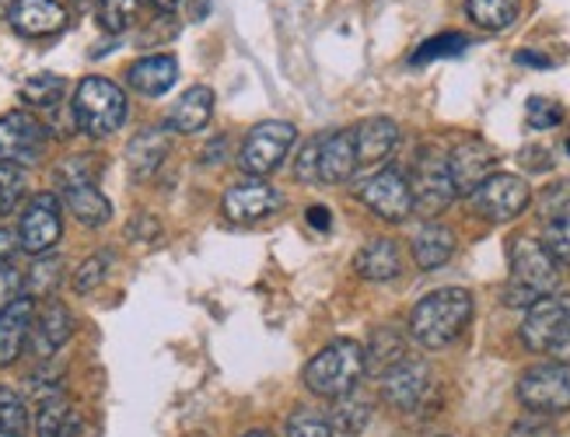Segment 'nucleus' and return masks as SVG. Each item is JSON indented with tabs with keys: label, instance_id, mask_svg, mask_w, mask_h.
<instances>
[{
	"label": "nucleus",
	"instance_id": "obj_1",
	"mask_svg": "<svg viewBox=\"0 0 570 437\" xmlns=\"http://www.w3.org/2000/svg\"><path fill=\"white\" fill-rule=\"evenodd\" d=\"M473 319V295L465 287H441L420 298L410 311V332L420 347L441 350L455 344L462 329Z\"/></svg>",
	"mask_w": 570,
	"mask_h": 437
},
{
	"label": "nucleus",
	"instance_id": "obj_2",
	"mask_svg": "<svg viewBox=\"0 0 570 437\" xmlns=\"http://www.w3.org/2000/svg\"><path fill=\"white\" fill-rule=\"evenodd\" d=\"M557 259L542 249L535 238H514L511 241V274L504 284V305L508 308H532L557 290Z\"/></svg>",
	"mask_w": 570,
	"mask_h": 437
},
{
	"label": "nucleus",
	"instance_id": "obj_3",
	"mask_svg": "<svg viewBox=\"0 0 570 437\" xmlns=\"http://www.w3.org/2000/svg\"><path fill=\"white\" fill-rule=\"evenodd\" d=\"M364 375V347L354 339H333L322 347L305 368V385L322 399H340L354 393Z\"/></svg>",
	"mask_w": 570,
	"mask_h": 437
},
{
	"label": "nucleus",
	"instance_id": "obj_4",
	"mask_svg": "<svg viewBox=\"0 0 570 437\" xmlns=\"http://www.w3.org/2000/svg\"><path fill=\"white\" fill-rule=\"evenodd\" d=\"M73 123L88 137H109L127 123V95L109 78H85L73 91Z\"/></svg>",
	"mask_w": 570,
	"mask_h": 437
},
{
	"label": "nucleus",
	"instance_id": "obj_5",
	"mask_svg": "<svg viewBox=\"0 0 570 437\" xmlns=\"http://www.w3.org/2000/svg\"><path fill=\"white\" fill-rule=\"evenodd\" d=\"M518 399L535 417H560L570 409V364L547 360L532 364L518 378Z\"/></svg>",
	"mask_w": 570,
	"mask_h": 437
},
{
	"label": "nucleus",
	"instance_id": "obj_6",
	"mask_svg": "<svg viewBox=\"0 0 570 437\" xmlns=\"http://www.w3.org/2000/svg\"><path fill=\"white\" fill-rule=\"evenodd\" d=\"M294 140H297V130L291 123H284V119H269V123L253 127L238 151L242 172L256 176V179H266L269 172H277Z\"/></svg>",
	"mask_w": 570,
	"mask_h": 437
},
{
	"label": "nucleus",
	"instance_id": "obj_7",
	"mask_svg": "<svg viewBox=\"0 0 570 437\" xmlns=\"http://www.w3.org/2000/svg\"><path fill=\"white\" fill-rule=\"evenodd\" d=\"M49 133L29 112H8L0 119V165L32 168L46 155Z\"/></svg>",
	"mask_w": 570,
	"mask_h": 437
},
{
	"label": "nucleus",
	"instance_id": "obj_8",
	"mask_svg": "<svg viewBox=\"0 0 570 437\" xmlns=\"http://www.w3.org/2000/svg\"><path fill=\"white\" fill-rule=\"evenodd\" d=\"M63 235V210L53 192H39L29 200L18 225V246L32 256H46Z\"/></svg>",
	"mask_w": 570,
	"mask_h": 437
},
{
	"label": "nucleus",
	"instance_id": "obj_9",
	"mask_svg": "<svg viewBox=\"0 0 570 437\" xmlns=\"http://www.w3.org/2000/svg\"><path fill=\"white\" fill-rule=\"evenodd\" d=\"M473 203L483 217H490V221H514V217L525 213V207L532 203V189L522 176L493 172L490 179H483L476 186Z\"/></svg>",
	"mask_w": 570,
	"mask_h": 437
},
{
	"label": "nucleus",
	"instance_id": "obj_10",
	"mask_svg": "<svg viewBox=\"0 0 570 437\" xmlns=\"http://www.w3.org/2000/svg\"><path fill=\"white\" fill-rule=\"evenodd\" d=\"M357 197L367 210H375L382 221H406L413 213V189L400 168H382L371 179L361 182Z\"/></svg>",
	"mask_w": 570,
	"mask_h": 437
},
{
	"label": "nucleus",
	"instance_id": "obj_11",
	"mask_svg": "<svg viewBox=\"0 0 570 437\" xmlns=\"http://www.w3.org/2000/svg\"><path fill=\"white\" fill-rule=\"evenodd\" d=\"M413 210L424 213H441L444 207H452V200L459 197L452 186V172H449V158L444 155H424L413 165Z\"/></svg>",
	"mask_w": 570,
	"mask_h": 437
},
{
	"label": "nucleus",
	"instance_id": "obj_12",
	"mask_svg": "<svg viewBox=\"0 0 570 437\" xmlns=\"http://www.w3.org/2000/svg\"><path fill=\"white\" fill-rule=\"evenodd\" d=\"M567 319H570V295H557L553 290V295H547L529 308L525 322H522V344L532 354H550Z\"/></svg>",
	"mask_w": 570,
	"mask_h": 437
},
{
	"label": "nucleus",
	"instance_id": "obj_13",
	"mask_svg": "<svg viewBox=\"0 0 570 437\" xmlns=\"http://www.w3.org/2000/svg\"><path fill=\"white\" fill-rule=\"evenodd\" d=\"M281 203H284V197L277 192V186H269L266 179H256V176L235 179L225 192V213L232 221H245V225L277 213Z\"/></svg>",
	"mask_w": 570,
	"mask_h": 437
},
{
	"label": "nucleus",
	"instance_id": "obj_14",
	"mask_svg": "<svg viewBox=\"0 0 570 437\" xmlns=\"http://www.w3.org/2000/svg\"><path fill=\"white\" fill-rule=\"evenodd\" d=\"M431 393V368L424 360H403L400 368H392L389 375H382V399L392 409L413 413L420 403Z\"/></svg>",
	"mask_w": 570,
	"mask_h": 437
},
{
	"label": "nucleus",
	"instance_id": "obj_15",
	"mask_svg": "<svg viewBox=\"0 0 570 437\" xmlns=\"http://www.w3.org/2000/svg\"><path fill=\"white\" fill-rule=\"evenodd\" d=\"M493 168H498V151H493L487 140H476V137L462 140L459 148L449 155V172H452L455 192H476V186L493 176Z\"/></svg>",
	"mask_w": 570,
	"mask_h": 437
},
{
	"label": "nucleus",
	"instance_id": "obj_16",
	"mask_svg": "<svg viewBox=\"0 0 570 437\" xmlns=\"http://www.w3.org/2000/svg\"><path fill=\"white\" fill-rule=\"evenodd\" d=\"M357 148L351 130L318 133V182L340 186L357 172Z\"/></svg>",
	"mask_w": 570,
	"mask_h": 437
},
{
	"label": "nucleus",
	"instance_id": "obj_17",
	"mask_svg": "<svg viewBox=\"0 0 570 437\" xmlns=\"http://www.w3.org/2000/svg\"><path fill=\"white\" fill-rule=\"evenodd\" d=\"M8 21L18 36H57L67 26V11L57 0H14L8 8Z\"/></svg>",
	"mask_w": 570,
	"mask_h": 437
},
{
	"label": "nucleus",
	"instance_id": "obj_18",
	"mask_svg": "<svg viewBox=\"0 0 570 437\" xmlns=\"http://www.w3.org/2000/svg\"><path fill=\"white\" fill-rule=\"evenodd\" d=\"M351 133L357 148V165H379L395 151V143H400V127H395L389 116H371Z\"/></svg>",
	"mask_w": 570,
	"mask_h": 437
},
{
	"label": "nucleus",
	"instance_id": "obj_19",
	"mask_svg": "<svg viewBox=\"0 0 570 437\" xmlns=\"http://www.w3.org/2000/svg\"><path fill=\"white\" fill-rule=\"evenodd\" d=\"M214 91L207 85H196L189 88L183 99L168 109L165 116V130L171 133H196V130H204L210 123V116H214Z\"/></svg>",
	"mask_w": 570,
	"mask_h": 437
},
{
	"label": "nucleus",
	"instance_id": "obj_20",
	"mask_svg": "<svg viewBox=\"0 0 570 437\" xmlns=\"http://www.w3.org/2000/svg\"><path fill=\"white\" fill-rule=\"evenodd\" d=\"M36 319V301L32 298H18L8 308H0V364H14L24 339L32 332Z\"/></svg>",
	"mask_w": 570,
	"mask_h": 437
},
{
	"label": "nucleus",
	"instance_id": "obj_21",
	"mask_svg": "<svg viewBox=\"0 0 570 437\" xmlns=\"http://www.w3.org/2000/svg\"><path fill=\"white\" fill-rule=\"evenodd\" d=\"M403 360H410L406 354V336L395 326H379L371 332L367 347H364V375H389L392 368H400Z\"/></svg>",
	"mask_w": 570,
	"mask_h": 437
},
{
	"label": "nucleus",
	"instance_id": "obj_22",
	"mask_svg": "<svg viewBox=\"0 0 570 437\" xmlns=\"http://www.w3.org/2000/svg\"><path fill=\"white\" fill-rule=\"evenodd\" d=\"M73 332V315L67 311V305L49 301L39 319H32V347L39 357H53Z\"/></svg>",
	"mask_w": 570,
	"mask_h": 437
},
{
	"label": "nucleus",
	"instance_id": "obj_23",
	"mask_svg": "<svg viewBox=\"0 0 570 437\" xmlns=\"http://www.w3.org/2000/svg\"><path fill=\"white\" fill-rule=\"evenodd\" d=\"M127 81H130V88H137L140 95H165L171 85L179 81V60L171 57V53L144 57V60L130 63Z\"/></svg>",
	"mask_w": 570,
	"mask_h": 437
},
{
	"label": "nucleus",
	"instance_id": "obj_24",
	"mask_svg": "<svg viewBox=\"0 0 570 437\" xmlns=\"http://www.w3.org/2000/svg\"><path fill=\"white\" fill-rule=\"evenodd\" d=\"M60 192H63L67 210L88 228L106 225L112 217V203L102 197V189H98L95 182H60Z\"/></svg>",
	"mask_w": 570,
	"mask_h": 437
},
{
	"label": "nucleus",
	"instance_id": "obj_25",
	"mask_svg": "<svg viewBox=\"0 0 570 437\" xmlns=\"http://www.w3.org/2000/svg\"><path fill=\"white\" fill-rule=\"evenodd\" d=\"M354 270L364 280H392L403 274V256L392 238H371L367 246L354 256Z\"/></svg>",
	"mask_w": 570,
	"mask_h": 437
},
{
	"label": "nucleus",
	"instance_id": "obj_26",
	"mask_svg": "<svg viewBox=\"0 0 570 437\" xmlns=\"http://www.w3.org/2000/svg\"><path fill=\"white\" fill-rule=\"evenodd\" d=\"M36 434L39 437H78L81 413L73 409L60 393H49L39 399V409H36Z\"/></svg>",
	"mask_w": 570,
	"mask_h": 437
},
{
	"label": "nucleus",
	"instance_id": "obj_27",
	"mask_svg": "<svg viewBox=\"0 0 570 437\" xmlns=\"http://www.w3.org/2000/svg\"><path fill=\"white\" fill-rule=\"evenodd\" d=\"M452 252H455V235L438 221L424 225L413 235V259L420 270H438V266L452 259Z\"/></svg>",
	"mask_w": 570,
	"mask_h": 437
},
{
	"label": "nucleus",
	"instance_id": "obj_28",
	"mask_svg": "<svg viewBox=\"0 0 570 437\" xmlns=\"http://www.w3.org/2000/svg\"><path fill=\"white\" fill-rule=\"evenodd\" d=\"M168 155V137L165 130L151 127V130H140L134 140H130V148H127V165H130V172L137 179H147V176H155L161 161Z\"/></svg>",
	"mask_w": 570,
	"mask_h": 437
},
{
	"label": "nucleus",
	"instance_id": "obj_29",
	"mask_svg": "<svg viewBox=\"0 0 570 437\" xmlns=\"http://www.w3.org/2000/svg\"><path fill=\"white\" fill-rule=\"evenodd\" d=\"M371 413H375V409H371V399L357 396V388H354V393H346V396L336 399V406L330 413V427H333V434L357 437L371 424Z\"/></svg>",
	"mask_w": 570,
	"mask_h": 437
},
{
	"label": "nucleus",
	"instance_id": "obj_30",
	"mask_svg": "<svg viewBox=\"0 0 570 437\" xmlns=\"http://www.w3.org/2000/svg\"><path fill=\"white\" fill-rule=\"evenodd\" d=\"M465 14L487 32H504L522 14V4L518 0H465Z\"/></svg>",
	"mask_w": 570,
	"mask_h": 437
},
{
	"label": "nucleus",
	"instance_id": "obj_31",
	"mask_svg": "<svg viewBox=\"0 0 570 437\" xmlns=\"http://www.w3.org/2000/svg\"><path fill=\"white\" fill-rule=\"evenodd\" d=\"M67 81L60 75H32L29 81L21 85V102L32 109H57L63 102Z\"/></svg>",
	"mask_w": 570,
	"mask_h": 437
},
{
	"label": "nucleus",
	"instance_id": "obj_32",
	"mask_svg": "<svg viewBox=\"0 0 570 437\" xmlns=\"http://www.w3.org/2000/svg\"><path fill=\"white\" fill-rule=\"evenodd\" d=\"M140 21V0H98V26L109 36L130 32Z\"/></svg>",
	"mask_w": 570,
	"mask_h": 437
},
{
	"label": "nucleus",
	"instance_id": "obj_33",
	"mask_svg": "<svg viewBox=\"0 0 570 437\" xmlns=\"http://www.w3.org/2000/svg\"><path fill=\"white\" fill-rule=\"evenodd\" d=\"M60 280H63V259L60 256H39L32 262L29 277H24V290H29L32 298H46V295H53Z\"/></svg>",
	"mask_w": 570,
	"mask_h": 437
},
{
	"label": "nucleus",
	"instance_id": "obj_34",
	"mask_svg": "<svg viewBox=\"0 0 570 437\" xmlns=\"http://www.w3.org/2000/svg\"><path fill=\"white\" fill-rule=\"evenodd\" d=\"M465 50H469V39H465L462 32H441V36H434V39H428V42H420V46H416V53L410 57V63L420 67V63L444 60V57H462Z\"/></svg>",
	"mask_w": 570,
	"mask_h": 437
},
{
	"label": "nucleus",
	"instance_id": "obj_35",
	"mask_svg": "<svg viewBox=\"0 0 570 437\" xmlns=\"http://www.w3.org/2000/svg\"><path fill=\"white\" fill-rule=\"evenodd\" d=\"M29 430V409L14 388L0 385V437H24Z\"/></svg>",
	"mask_w": 570,
	"mask_h": 437
},
{
	"label": "nucleus",
	"instance_id": "obj_36",
	"mask_svg": "<svg viewBox=\"0 0 570 437\" xmlns=\"http://www.w3.org/2000/svg\"><path fill=\"white\" fill-rule=\"evenodd\" d=\"M542 249H547L557 262L570 266V207L547 217V231H542Z\"/></svg>",
	"mask_w": 570,
	"mask_h": 437
},
{
	"label": "nucleus",
	"instance_id": "obj_37",
	"mask_svg": "<svg viewBox=\"0 0 570 437\" xmlns=\"http://www.w3.org/2000/svg\"><path fill=\"white\" fill-rule=\"evenodd\" d=\"M287 437H333L330 417L312 406H297L287 417Z\"/></svg>",
	"mask_w": 570,
	"mask_h": 437
},
{
	"label": "nucleus",
	"instance_id": "obj_38",
	"mask_svg": "<svg viewBox=\"0 0 570 437\" xmlns=\"http://www.w3.org/2000/svg\"><path fill=\"white\" fill-rule=\"evenodd\" d=\"M525 119H529L532 130H553L563 123V106L542 99V95H532L529 106H525Z\"/></svg>",
	"mask_w": 570,
	"mask_h": 437
},
{
	"label": "nucleus",
	"instance_id": "obj_39",
	"mask_svg": "<svg viewBox=\"0 0 570 437\" xmlns=\"http://www.w3.org/2000/svg\"><path fill=\"white\" fill-rule=\"evenodd\" d=\"M24 192V179L14 165H0V217H8Z\"/></svg>",
	"mask_w": 570,
	"mask_h": 437
},
{
	"label": "nucleus",
	"instance_id": "obj_40",
	"mask_svg": "<svg viewBox=\"0 0 570 437\" xmlns=\"http://www.w3.org/2000/svg\"><path fill=\"white\" fill-rule=\"evenodd\" d=\"M106 274H109V256H91V259H85L81 270L73 274V290H78V295H91V290L106 280Z\"/></svg>",
	"mask_w": 570,
	"mask_h": 437
},
{
	"label": "nucleus",
	"instance_id": "obj_41",
	"mask_svg": "<svg viewBox=\"0 0 570 437\" xmlns=\"http://www.w3.org/2000/svg\"><path fill=\"white\" fill-rule=\"evenodd\" d=\"M294 176L302 182H318V137H312L294 161Z\"/></svg>",
	"mask_w": 570,
	"mask_h": 437
},
{
	"label": "nucleus",
	"instance_id": "obj_42",
	"mask_svg": "<svg viewBox=\"0 0 570 437\" xmlns=\"http://www.w3.org/2000/svg\"><path fill=\"white\" fill-rule=\"evenodd\" d=\"M21 290H24V277L14 270L11 262H0V308H8L11 301H18Z\"/></svg>",
	"mask_w": 570,
	"mask_h": 437
},
{
	"label": "nucleus",
	"instance_id": "obj_43",
	"mask_svg": "<svg viewBox=\"0 0 570 437\" xmlns=\"http://www.w3.org/2000/svg\"><path fill=\"white\" fill-rule=\"evenodd\" d=\"M511 437H553V427L542 417H535V413H529L525 420H518L511 427Z\"/></svg>",
	"mask_w": 570,
	"mask_h": 437
},
{
	"label": "nucleus",
	"instance_id": "obj_44",
	"mask_svg": "<svg viewBox=\"0 0 570 437\" xmlns=\"http://www.w3.org/2000/svg\"><path fill=\"white\" fill-rule=\"evenodd\" d=\"M522 165L525 168H532V172H550L553 168V161H550V151H542V148H522Z\"/></svg>",
	"mask_w": 570,
	"mask_h": 437
},
{
	"label": "nucleus",
	"instance_id": "obj_45",
	"mask_svg": "<svg viewBox=\"0 0 570 437\" xmlns=\"http://www.w3.org/2000/svg\"><path fill=\"white\" fill-rule=\"evenodd\" d=\"M514 63H522V67H539V70L553 67V60H550L547 53H535V50H518V53H514Z\"/></svg>",
	"mask_w": 570,
	"mask_h": 437
},
{
	"label": "nucleus",
	"instance_id": "obj_46",
	"mask_svg": "<svg viewBox=\"0 0 570 437\" xmlns=\"http://www.w3.org/2000/svg\"><path fill=\"white\" fill-rule=\"evenodd\" d=\"M550 357H553V360H560V364H570V319H567L563 332L557 336V344H553Z\"/></svg>",
	"mask_w": 570,
	"mask_h": 437
},
{
	"label": "nucleus",
	"instance_id": "obj_47",
	"mask_svg": "<svg viewBox=\"0 0 570 437\" xmlns=\"http://www.w3.org/2000/svg\"><path fill=\"white\" fill-rule=\"evenodd\" d=\"M308 225H312L315 231H330V228H333V213H330V207H308Z\"/></svg>",
	"mask_w": 570,
	"mask_h": 437
},
{
	"label": "nucleus",
	"instance_id": "obj_48",
	"mask_svg": "<svg viewBox=\"0 0 570 437\" xmlns=\"http://www.w3.org/2000/svg\"><path fill=\"white\" fill-rule=\"evenodd\" d=\"M14 249H21L18 246V235L11 228H0V262H8L14 256Z\"/></svg>",
	"mask_w": 570,
	"mask_h": 437
},
{
	"label": "nucleus",
	"instance_id": "obj_49",
	"mask_svg": "<svg viewBox=\"0 0 570 437\" xmlns=\"http://www.w3.org/2000/svg\"><path fill=\"white\" fill-rule=\"evenodd\" d=\"M207 14H210V0H193L189 11H186V18H189V21H204Z\"/></svg>",
	"mask_w": 570,
	"mask_h": 437
},
{
	"label": "nucleus",
	"instance_id": "obj_50",
	"mask_svg": "<svg viewBox=\"0 0 570 437\" xmlns=\"http://www.w3.org/2000/svg\"><path fill=\"white\" fill-rule=\"evenodd\" d=\"M225 143H228L225 137H220L217 143H210V148L204 151V161H207V165H220V161H225V158H220V155H225Z\"/></svg>",
	"mask_w": 570,
	"mask_h": 437
},
{
	"label": "nucleus",
	"instance_id": "obj_51",
	"mask_svg": "<svg viewBox=\"0 0 570 437\" xmlns=\"http://www.w3.org/2000/svg\"><path fill=\"white\" fill-rule=\"evenodd\" d=\"M151 4H155V8H161V11H168V8H176L179 0H151Z\"/></svg>",
	"mask_w": 570,
	"mask_h": 437
},
{
	"label": "nucleus",
	"instance_id": "obj_52",
	"mask_svg": "<svg viewBox=\"0 0 570 437\" xmlns=\"http://www.w3.org/2000/svg\"><path fill=\"white\" fill-rule=\"evenodd\" d=\"M245 437H274V434H269V430H249Z\"/></svg>",
	"mask_w": 570,
	"mask_h": 437
},
{
	"label": "nucleus",
	"instance_id": "obj_53",
	"mask_svg": "<svg viewBox=\"0 0 570 437\" xmlns=\"http://www.w3.org/2000/svg\"><path fill=\"white\" fill-rule=\"evenodd\" d=\"M4 8H8V0H0V14H4Z\"/></svg>",
	"mask_w": 570,
	"mask_h": 437
},
{
	"label": "nucleus",
	"instance_id": "obj_54",
	"mask_svg": "<svg viewBox=\"0 0 570 437\" xmlns=\"http://www.w3.org/2000/svg\"><path fill=\"white\" fill-rule=\"evenodd\" d=\"M567 155H570V140H567Z\"/></svg>",
	"mask_w": 570,
	"mask_h": 437
},
{
	"label": "nucleus",
	"instance_id": "obj_55",
	"mask_svg": "<svg viewBox=\"0 0 570 437\" xmlns=\"http://www.w3.org/2000/svg\"><path fill=\"white\" fill-rule=\"evenodd\" d=\"M193 437H204V434H193Z\"/></svg>",
	"mask_w": 570,
	"mask_h": 437
}]
</instances>
